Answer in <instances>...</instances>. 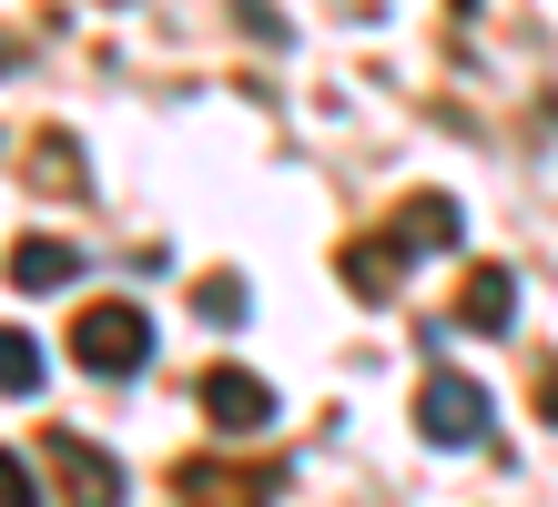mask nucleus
I'll use <instances>...</instances> for the list:
<instances>
[{"mask_svg":"<svg viewBox=\"0 0 558 507\" xmlns=\"http://www.w3.org/2000/svg\"><path fill=\"white\" fill-rule=\"evenodd\" d=\"M143 355H153V315H143V304L102 294V304H82V315H72V365H82V376L133 386V376H143Z\"/></svg>","mask_w":558,"mask_h":507,"instance_id":"f257e3e1","label":"nucleus"},{"mask_svg":"<svg viewBox=\"0 0 558 507\" xmlns=\"http://www.w3.org/2000/svg\"><path fill=\"white\" fill-rule=\"evenodd\" d=\"M487 426H498V406H487L477 376H457V365H426V376H416V436H426V447L468 457V447H487Z\"/></svg>","mask_w":558,"mask_h":507,"instance_id":"f03ea898","label":"nucleus"},{"mask_svg":"<svg viewBox=\"0 0 558 507\" xmlns=\"http://www.w3.org/2000/svg\"><path fill=\"white\" fill-rule=\"evenodd\" d=\"M173 497L183 507H275L284 497V467H265V457H183L173 467Z\"/></svg>","mask_w":558,"mask_h":507,"instance_id":"7ed1b4c3","label":"nucleus"},{"mask_svg":"<svg viewBox=\"0 0 558 507\" xmlns=\"http://www.w3.org/2000/svg\"><path fill=\"white\" fill-rule=\"evenodd\" d=\"M41 457H51V487H61V507H122L133 497V478H122V467L92 447L82 426H51L41 436Z\"/></svg>","mask_w":558,"mask_h":507,"instance_id":"20e7f679","label":"nucleus"},{"mask_svg":"<svg viewBox=\"0 0 558 507\" xmlns=\"http://www.w3.org/2000/svg\"><path fill=\"white\" fill-rule=\"evenodd\" d=\"M204 417H214V436H265L275 426V386L254 376V365H204Z\"/></svg>","mask_w":558,"mask_h":507,"instance_id":"39448f33","label":"nucleus"},{"mask_svg":"<svg viewBox=\"0 0 558 507\" xmlns=\"http://www.w3.org/2000/svg\"><path fill=\"white\" fill-rule=\"evenodd\" d=\"M336 275H345L355 304H397V285H407V244H397V233H355V244L336 254Z\"/></svg>","mask_w":558,"mask_h":507,"instance_id":"423d86ee","label":"nucleus"},{"mask_svg":"<svg viewBox=\"0 0 558 507\" xmlns=\"http://www.w3.org/2000/svg\"><path fill=\"white\" fill-rule=\"evenodd\" d=\"M457 325H468V335H508V325H518V275H508V264H477V275H468Z\"/></svg>","mask_w":558,"mask_h":507,"instance_id":"0eeeda50","label":"nucleus"},{"mask_svg":"<svg viewBox=\"0 0 558 507\" xmlns=\"http://www.w3.org/2000/svg\"><path fill=\"white\" fill-rule=\"evenodd\" d=\"M72 275H82V254L61 244V233H21V244H11V285L21 294H61Z\"/></svg>","mask_w":558,"mask_h":507,"instance_id":"6e6552de","label":"nucleus"},{"mask_svg":"<svg viewBox=\"0 0 558 507\" xmlns=\"http://www.w3.org/2000/svg\"><path fill=\"white\" fill-rule=\"evenodd\" d=\"M457 233H468V214H457V193H416L407 214H397V244H407V254H447Z\"/></svg>","mask_w":558,"mask_h":507,"instance_id":"1a4fd4ad","label":"nucleus"},{"mask_svg":"<svg viewBox=\"0 0 558 507\" xmlns=\"http://www.w3.org/2000/svg\"><path fill=\"white\" fill-rule=\"evenodd\" d=\"M41 376H51L41 335H31V325H0V396H41Z\"/></svg>","mask_w":558,"mask_h":507,"instance_id":"9d476101","label":"nucleus"},{"mask_svg":"<svg viewBox=\"0 0 558 507\" xmlns=\"http://www.w3.org/2000/svg\"><path fill=\"white\" fill-rule=\"evenodd\" d=\"M244 275H204V285H193V315H204V325H244Z\"/></svg>","mask_w":558,"mask_h":507,"instance_id":"9b49d317","label":"nucleus"},{"mask_svg":"<svg viewBox=\"0 0 558 507\" xmlns=\"http://www.w3.org/2000/svg\"><path fill=\"white\" fill-rule=\"evenodd\" d=\"M0 507H41V478H31V457L0 447Z\"/></svg>","mask_w":558,"mask_h":507,"instance_id":"f8f14e48","label":"nucleus"},{"mask_svg":"<svg viewBox=\"0 0 558 507\" xmlns=\"http://www.w3.org/2000/svg\"><path fill=\"white\" fill-rule=\"evenodd\" d=\"M0 72H11V41H0Z\"/></svg>","mask_w":558,"mask_h":507,"instance_id":"ddd939ff","label":"nucleus"}]
</instances>
